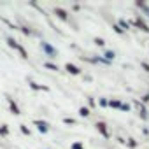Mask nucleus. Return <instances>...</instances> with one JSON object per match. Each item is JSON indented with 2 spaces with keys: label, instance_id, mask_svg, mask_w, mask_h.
Listing matches in <instances>:
<instances>
[{
  "label": "nucleus",
  "instance_id": "nucleus-1",
  "mask_svg": "<svg viewBox=\"0 0 149 149\" xmlns=\"http://www.w3.org/2000/svg\"><path fill=\"white\" fill-rule=\"evenodd\" d=\"M40 47H42V51L49 56V58H56L58 56V51H56V47H53L49 42H46V40H42L40 42Z\"/></svg>",
  "mask_w": 149,
  "mask_h": 149
},
{
  "label": "nucleus",
  "instance_id": "nucleus-2",
  "mask_svg": "<svg viewBox=\"0 0 149 149\" xmlns=\"http://www.w3.org/2000/svg\"><path fill=\"white\" fill-rule=\"evenodd\" d=\"M130 25H135L139 30H142V32H146V33H149V26H147V23L144 21V18L142 16H137L133 21H128Z\"/></svg>",
  "mask_w": 149,
  "mask_h": 149
},
{
  "label": "nucleus",
  "instance_id": "nucleus-3",
  "mask_svg": "<svg viewBox=\"0 0 149 149\" xmlns=\"http://www.w3.org/2000/svg\"><path fill=\"white\" fill-rule=\"evenodd\" d=\"M33 125L37 126V130H39L40 133H47V132H49V123L44 121V119H33Z\"/></svg>",
  "mask_w": 149,
  "mask_h": 149
},
{
  "label": "nucleus",
  "instance_id": "nucleus-4",
  "mask_svg": "<svg viewBox=\"0 0 149 149\" xmlns=\"http://www.w3.org/2000/svg\"><path fill=\"white\" fill-rule=\"evenodd\" d=\"M53 13L56 14V18H60L61 21H68V13L65 11V9H61V7H54L53 9Z\"/></svg>",
  "mask_w": 149,
  "mask_h": 149
},
{
  "label": "nucleus",
  "instance_id": "nucleus-5",
  "mask_svg": "<svg viewBox=\"0 0 149 149\" xmlns=\"http://www.w3.org/2000/svg\"><path fill=\"white\" fill-rule=\"evenodd\" d=\"M7 98V104H9V111L14 114V116H18V114H21V111H19V107H18V104L11 98V97H6Z\"/></svg>",
  "mask_w": 149,
  "mask_h": 149
},
{
  "label": "nucleus",
  "instance_id": "nucleus-6",
  "mask_svg": "<svg viewBox=\"0 0 149 149\" xmlns=\"http://www.w3.org/2000/svg\"><path fill=\"white\" fill-rule=\"evenodd\" d=\"M95 126H97V130L102 133V137H104V139H109V137H111V135H109V130H107V125H105L104 121H98Z\"/></svg>",
  "mask_w": 149,
  "mask_h": 149
},
{
  "label": "nucleus",
  "instance_id": "nucleus-7",
  "mask_svg": "<svg viewBox=\"0 0 149 149\" xmlns=\"http://www.w3.org/2000/svg\"><path fill=\"white\" fill-rule=\"evenodd\" d=\"M65 70H67L68 74H72V76H79V74H81V68L76 67L74 63H65Z\"/></svg>",
  "mask_w": 149,
  "mask_h": 149
},
{
  "label": "nucleus",
  "instance_id": "nucleus-8",
  "mask_svg": "<svg viewBox=\"0 0 149 149\" xmlns=\"http://www.w3.org/2000/svg\"><path fill=\"white\" fill-rule=\"evenodd\" d=\"M28 84H30V88H32V90H35V91H49V88H47V86L37 84V83H35V81H32V79H28Z\"/></svg>",
  "mask_w": 149,
  "mask_h": 149
},
{
  "label": "nucleus",
  "instance_id": "nucleus-9",
  "mask_svg": "<svg viewBox=\"0 0 149 149\" xmlns=\"http://www.w3.org/2000/svg\"><path fill=\"white\" fill-rule=\"evenodd\" d=\"M135 107L139 109V114H140V118H142V119H147V111H146L144 104H140V102H135Z\"/></svg>",
  "mask_w": 149,
  "mask_h": 149
},
{
  "label": "nucleus",
  "instance_id": "nucleus-10",
  "mask_svg": "<svg viewBox=\"0 0 149 149\" xmlns=\"http://www.w3.org/2000/svg\"><path fill=\"white\" fill-rule=\"evenodd\" d=\"M135 6H137V7H139L147 18H149V6H147V4H144V2H135Z\"/></svg>",
  "mask_w": 149,
  "mask_h": 149
},
{
  "label": "nucleus",
  "instance_id": "nucleus-11",
  "mask_svg": "<svg viewBox=\"0 0 149 149\" xmlns=\"http://www.w3.org/2000/svg\"><path fill=\"white\" fill-rule=\"evenodd\" d=\"M6 42H7V46H9L11 49H18V42H16V39H14V37H7V39H6Z\"/></svg>",
  "mask_w": 149,
  "mask_h": 149
},
{
  "label": "nucleus",
  "instance_id": "nucleus-12",
  "mask_svg": "<svg viewBox=\"0 0 149 149\" xmlns=\"http://www.w3.org/2000/svg\"><path fill=\"white\" fill-rule=\"evenodd\" d=\"M118 26H119V28H121L123 32H126V30L130 28V23H128L126 19H119V23H118Z\"/></svg>",
  "mask_w": 149,
  "mask_h": 149
},
{
  "label": "nucleus",
  "instance_id": "nucleus-13",
  "mask_svg": "<svg viewBox=\"0 0 149 149\" xmlns=\"http://www.w3.org/2000/svg\"><path fill=\"white\" fill-rule=\"evenodd\" d=\"M9 135V126L7 125H0V137H7Z\"/></svg>",
  "mask_w": 149,
  "mask_h": 149
},
{
  "label": "nucleus",
  "instance_id": "nucleus-14",
  "mask_svg": "<svg viewBox=\"0 0 149 149\" xmlns=\"http://www.w3.org/2000/svg\"><path fill=\"white\" fill-rule=\"evenodd\" d=\"M18 51H19V54H21L23 60H28V53H26V49H25L21 44H18Z\"/></svg>",
  "mask_w": 149,
  "mask_h": 149
},
{
  "label": "nucleus",
  "instance_id": "nucleus-15",
  "mask_svg": "<svg viewBox=\"0 0 149 149\" xmlns=\"http://www.w3.org/2000/svg\"><path fill=\"white\" fill-rule=\"evenodd\" d=\"M104 58H105L107 61H112V60L116 58V53H114V51H105V53H104Z\"/></svg>",
  "mask_w": 149,
  "mask_h": 149
},
{
  "label": "nucleus",
  "instance_id": "nucleus-16",
  "mask_svg": "<svg viewBox=\"0 0 149 149\" xmlns=\"http://www.w3.org/2000/svg\"><path fill=\"white\" fill-rule=\"evenodd\" d=\"M44 67L46 68H49V70H53V72H58L60 68H58V65H54V63H51V61H46L44 63Z\"/></svg>",
  "mask_w": 149,
  "mask_h": 149
},
{
  "label": "nucleus",
  "instance_id": "nucleus-17",
  "mask_svg": "<svg viewBox=\"0 0 149 149\" xmlns=\"http://www.w3.org/2000/svg\"><path fill=\"white\" fill-rule=\"evenodd\" d=\"M90 114H91V111H90L88 107H81V109H79V116H83V118H88Z\"/></svg>",
  "mask_w": 149,
  "mask_h": 149
},
{
  "label": "nucleus",
  "instance_id": "nucleus-18",
  "mask_svg": "<svg viewBox=\"0 0 149 149\" xmlns=\"http://www.w3.org/2000/svg\"><path fill=\"white\" fill-rule=\"evenodd\" d=\"M109 107H112V109H119V107H121V102H119V100H109Z\"/></svg>",
  "mask_w": 149,
  "mask_h": 149
},
{
  "label": "nucleus",
  "instance_id": "nucleus-19",
  "mask_svg": "<svg viewBox=\"0 0 149 149\" xmlns=\"http://www.w3.org/2000/svg\"><path fill=\"white\" fill-rule=\"evenodd\" d=\"M19 130H21V133H23V135H30V130H28V126H26V125H19Z\"/></svg>",
  "mask_w": 149,
  "mask_h": 149
},
{
  "label": "nucleus",
  "instance_id": "nucleus-20",
  "mask_svg": "<svg viewBox=\"0 0 149 149\" xmlns=\"http://www.w3.org/2000/svg\"><path fill=\"white\" fill-rule=\"evenodd\" d=\"M18 30H21L25 35H32V30H28V26H18Z\"/></svg>",
  "mask_w": 149,
  "mask_h": 149
},
{
  "label": "nucleus",
  "instance_id": "nucleus-21",
  "mask_svg": "<svg viewBox=\"0 0 149 149\" xmlns=\"http://www.w3.org/2000/svg\"><path fill=\"white\" fill-rule=\"evenodd\" d=\"M95 44H97V46H105V40H104L102 37H95Z\"/></svg>",
  "mask_w": 149,
  "mask_h": 149
},
{
  "label": "nucleus",
  "instance_id": "nucleus-22",
  "mask_svg": "<svg viewBox=\"0 0 149 149\" xmlns=\"http://www.w3.org/2000/svg\"><path fill=\"white\" fill-rule=\"evenodd\" d=\"M63 123H65V125H76V119H72V118H63Z\"/></svg>",
  "mask_w": 149,
  "mask_h": 149
},
{
  "label": "nucleus",
  "instance_id": "nucleus-23",
  "mask_svg": "<svg viewBox=\"0 0 149 149\" xmlns=\"http://www.w3.org/2000/svg\"><path fill=\"white\" fill-rule=\"evenodd\" d=\"M98 105H100V107H107V105H109V100H105V98H100V100H98Z\"/></svg>",
  "mask_w": 149,
  "mask_h": 149
},
{
  "label": "nucleus",
  "instance_id": "nucleus-24",
  "mask_svg": "<svg viewBox=\"0 0 149 149\" xmlns=\"http://www.w3.org/2000/svg\"><path fill=\"white\" fill-rule=\"evenodd\" d=\"M72 149H84V147H83L81 142H74V144H72Z\"/></svg>",
  "mask_w": 149,
  "mask_h": 149
},
{
  "label": "nucleus",
  "instance_id": "nucleus-25",
  "mask_svg": "<svg viewBox=\"0 0 149 149\" xmlns=\"http://www.w3.org/2000/svg\"><path fill=\"white\" fill-rule=\"evenodd\" d=\"M112 28H114V32H116V33H119V35H123V33H125V32H123L118 25H112Z\"/></svg>",
  "mask_w": 149,
  "mask_h": 149
},
{
  "label": "nucleus",
  "instance_id": "nucleus-26",
  "mask_svg": "<svg viewBox=\"0 0 149 149\" xmlns=\"http://www.w3.org/2000/svg\"><path fill=\"white\" fill-rule=\"evenodd\" d=\"M119 109H121V111H126V112H128V111H130V104H121V107H119Z\"/></svg>",
  "mask_w": 149,
  "mask_h": 149
},
{
  "label": "nucleus",
  "instance_id": "nucleus-27",
  "mask_svg": "<svg viewBox=\"0 0 149 149\" xmlns=\"http://www.w3.org/2000/svg\"><path fill=\"white\" fill-rule=\"evenodd\" d=\"M140 67H142L146 72H149V63H146V61H140Z\"/></svg>",
  "mask_w": 149,
  "mask_h": 149
},
{
  "label": "nucleus",
  "instance_id": "nucleus-28",
  "mask_svg": "<svg viewBox=\"0 0 149 149\" xmlns=\"http://www.w3.org/2000/svg\"><path fill=\"white\" fill-rule=\"evenodd\" d=\"M128 146H130V147H137V142H135L133 139H128Z\"/></svg>",
  "mask_w": 149,
  "mask_h": 149
},
{
  "label": "nucleus",
  "instance_id": "nucleus-29",
  "mask_svg": "<svg viewBox=\"0 0 149 149\" xmlns=\"http://www.w3.org/2000/svg\"><path fill=\"white\" fill-rule=\"evenodd\" d=\"M147 102H149V93L142 97V102H140V104H147Z\"/></svg>",
  "mask_w": 149,
  "mask_h": 149
},
{
  "label": "nucleus",
  "instance_id": "nucleus-30",
  "mask_svg": "<svg viewBox=\"0 0 149 149\" xmlns=\"http://www.w3.org/2000/svg\"><path fill=\"white\" fill-rule=\"evenodd\" d=\"M88 104H90V105L93 107V105H95V100H93V98H88Z\"/></svg>",
  "mask_w": 149,
  "mask_h": 149
}]
</instances>
